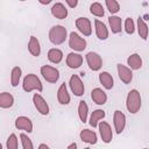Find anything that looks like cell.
<instances>
[{"label":"cell","instance_id":"25","mask_svg":"<svg viewBox=\"0 0 149 149\" xmlns=\"http://www.w3.org/2000/svg\"><path fill=\"white\" fill-rule=\"evenodd\" d=\"M48 59L54 63V64H58L62 62L63 59V51L58 48H51L49 51H48Z\"/></svg>","mask_w":149,"mask_h":149},{"label":"cell","instance_id":"37","mask_svg":"<svg viewBox=\"0 0 149 149\" xmlns=\"http://www.w3.org/2000/svg\"><path fill=\"white\" fill-rule=\"evenodd\" d=\"M66 149H77V144H76L74 142H72V143H70V144L68 146Z\"/></svg>","mask_w":149,"mask_h":149},{"label":"cell","instance_id":"1","mask_svg":"<svg viewBox=\"0 0 149 149\" xmlns=\"http://www.w3.org/2000/svg\"><path fill=\"white\" fill-rule=\"evenodd\" d=\"M142 106V98H141V93L136 90L133 88L128 92L127 98H126V108L129 113L132 114H136Z\"/></svg>","mask_w":149,"mask_h":149},{"label":"cell","instance_id":"3","mask_svg":"<svg viewBox=\"0 0 149 149\" xmlns=\"http://www.w3.org/2000/svg\"><path fill=\"white\" fill-rule=\"evenodd\" d=\"M22 88L27 93L33 92V91L42 92L43 91V85H42L41 79L35 73H28L22 80Z\"/></svg>","mask_w":149,"mask_h":149},{"label":"cell","instance_id":"34","mask_svg":"<svg viewBox=\"0 0 149 149\" xmlns=\"http://www.w3.org/2000/svg\"><path fill=\"white\" fill-rule=\"evenodd\" d=\"M6 147H7V149H17L19 148V141H17V137L15 134H10L8 136Z\"/></svg>","mask_w":149,"mask_h":149},{"label":"cell","instance_id":"4","mask_svg":"<svg viewBox=\"0 0 149 149\" xmlns=\"http://www.w3.org/2000/svg\"><path fill=\"white\" fill-rule=\"evenodd\" d=\"M86 45H87V42L84 37H81L78 33H70L69 35V47L74 50V52H81L86 49Z\"/></svg>","mask_w":149,"mask_h":149},{"label":"cell","instance_id":"30","mask_svg":"<svg viewBox=\"0 0 149 149\" xmlns=\"http://www.w3.org/2000/svg\"><path fill=\"white\" fill-rule=\"evenodd\" d=\"M90 13L97 17H102L105 15V9L100 2H92L90 6Z\"/></svg>","mask_w":149,"mask_h":149},{"label":"cell","instance_id":"20","mask_svg":"<svg viewBox=\"0 0 149 149\" xmlns=\"http://www.w3.org/2000/svg\"><path fill=\"white\" fill-rule=\"evenodd\" d=\"M28 51L31 56L38 57L41 55V44L36 36H30L28 41Z\"/></svg>","mask_w":149,"mask_h":149},{"label":"cell","instance_id":"6","mask_svg":"<svg viewBox=\"0 0 149 149\" xmlns=\"http://www.w3.org/2000/svg\"><path fill=\"white\" fill-rule=\"evenodd\" d=\"M69 86H70L71 92L74 95H77V97L84 95V93H85V86H84V83H83V80L80 79V77L78 74H72L70 77Z\"/></svg>","mask_w":149,"mask_h":149},{"label":"cell","instance_id":"38","mask_svg":"<svg viewBox=\"0 0 149 149\" xmlns=\"http://www.w3.org/2000/svg\"><path fill=\"white\" fill-rule=\"evenodd\" d=\"M41 3H43V5H48V3H50V0H47V1H40Z\"/></svg>","mask_w":149,"mask_h":149},{"label":"cell","instance_id":"21","mask_svg":"<svg viewBox=\"0 0 149 149\" xmlns=\"http://www.w3.org/2000/svg\"><path fill=\"white\" fill-rule=\"evenodd\" d=\"M99 81L105 90H112L114 86V79L112 74L107 71H102L99 73Z\"/></svg>","mask_w":149,"mask_h":149},{"label":"cell","instance_id":"26","mask_svg":"<svg viewBox=\"0 0 149 149\" xmlns=\"http://www.w3.org/2000/svg\"><path fill=\"white\" fill-rule=\"evenodd\" d=\"M137 33H139V36L142 38V40H147L148 38V35H149V28H148V24L146 23V21L142 19V17H139L137 19Z\"/></svg>","mask_w":149,"mask_h":149},{"label":"cell","instance_id":"35","mask_svg":"<svg viewBox=\"0 0 149 149\" xmlns=\"http://www.w3.org/2000/svg\"><path fill=\"white\" fill-rule=\"evenodd\" d=\"M65 3H66L70 8H74V7H77V5H78V0H65Z\"/></svg>","mask_w":149,"mask_h":149},{"label":"cell","instance_id":"15","mask_svg":"<svg viewBox=\"0 0 149 149\" xmlns=\"http://www.w3.org/2000/svg\"><path fill=\"white\" fill-rule=\"evenodd\" d=\"M51 15L54 16V17H56V19H58V20H64V19H66V16H68V8L64 6V3H62V2H56V3H54L52 5V7H51Z\"/></svg>","mask_w":149,"mask_h":149},{"label":"cell","instance_id":"14","mask_svg":"<svg viewBox=\"0 0 149 149\" xmlns=\"http://www.w3.org/2000/svg\"><path fill=\"white\" fill-rule=\"evenodd\" d=\"M83 56L79 54V52H70L68 56H66V65L70 68V69H78L83 64Z\"/></svg>","mask_w":149,"mask_h":149},{"label":"cell","instance_id":"19","mask_svg":"<svg viewBox=\"0 0 149 149\" xmlns=\"http://www.w3.org/2000/svg\"><path fill=\"white\" fill-rule=\"evenodd\" d=\"M79 137L83 142H85L87 144H95L98 142V136H97L95 132L91 130V129H83L79 133Z\"/></svg>","mask_w":149,"mask_h":149},{"label":"cell","instance_id":"32","mask_svg":"<svg viewBox=\"0 0 149 149\" xmlns=\"http://www.w3.org/2000/svg\"><path fill=\"white\" fill-rule=\"evenodd\" d=\"M123 28H125V31L128 34V35H133L135 33V22L132 17H127L125 20V24H123Z\"/></svg>","mask_w":149,"mask_h":149},{"label":"cell","instance_id":"13","mask_svg":"<svg viewBox=\"0 0 149 149\" xmlns=\"http://www.w3.org/2000/svg\"><path fill=\"white\" fill-rule=\"evenodd\" d=\"M116 71L120 80L123 84H130L133 80V70H130L128 66L122 65L121 63L116 64Z\"/></svg>","mask_w":149,"mask_h":149},{"label":"cell","instance_id":"11","mask_svg":"<svg viewBox=\"0 0 149 149\" xmlns=\"http://www.w3.org/2000/svg\"><path fill=\"white\" fill-rule=\"evenodd\" d=\"M113 126L116 134H121L126 128V115L121 111H115L113 114Z\"/></svg>","mask_w":149,"mask_h":149},{"label":"cell","instance_id":"33","mask_svg":"<svg viewBox=\"0 0 149 149\" xmlns=\"http://www.w3.org/2000/svg\"><path fill=\"white\" fill-rule=\"evenodd\" d=\"M20 140H21V144H22V148L23 149H34L33 141L30 140V137L27 134L21 133L20 134Z\"/></svg>","mask_w":149,"mask_h":149},{"label":"cell","instance_id":"9","mask_svg":"<svg viewBox=\"0 0 149 149\" xmlns=\"http://www.w3.org/2000/svg\"><path fill=\"white\" fill-rule=\"evenodd\" d=\"M98 128H99V133H100V137H101L102 142L111 143L113 140V130H112V127L109 126V123L106 121H100L98 125Z\"/></svg>","mask_w":149,"mask_h":149},{"label":"cell","instance_id":"22","mask_svg":"<svg viewBox=\"0 0 149 149\" xmlns=\"http://www.w3.org/2000/svg\"><path fill=\"white\" fill-rule=\"evenodd\" d=\"M108 24L113 34H119L122 30V21L118 15H111L108 17Z\"/></svg>","mask_w":149,"mask_h":149},{"label":"cell","instance_id":"5","mask_svg":"<svg viewBox=\"0 0 149 149\" xmlns=\"http://www.w3.org/2000/svg\"><path fill=\"white\" fill-rule=\"evenodd\" d=\"M41 74L42 77L48 81V83H51V84H55L58 81L59 79V70L51 66V65H42L41 66Z\"/></svg>","mask_w":149,"mask_h":149},{"label":"cell","instance_id":"24","mask_svg":"<svg viewBox=\"0 0 149 149\" xmlns=\"http://www.w3.org/2000/svg\"><path fill=\"white\" fill-rule=\"evenodd\" d=\"M105 116H106V113H105L104 109H95V111H93L92 114H91V116H90V120H88L90 126L93 127V128L98 127L99 122H100Z\"/></svg>","mask_w":149,"mask_h":149},{"label":"cell","instance_id":"36","mask_svg":"<svg viewBox=\"0 0 149 149\" xmlns=\"http://www.w3.org/2000/svg\"><path fill=\"white\" fill-rule=\"evenodd\" d=\"M37 149H50V147H49L48 144H45V143H41Z\"/></svg>","mask_w":149,"mask_h":149},{"label":"cell","instance_id":"12","mask_svg":"<svg viewBox=\"0 0 149 149\" xmlns=\"http://www.w3.org/2000/svg\"><path fill=\"white\" fill-rule=\"evenodd\" d=\"M14 125H15V128H16V129L23 130V132H26V133H28V134H30V133L33 132V128H34L33 121H31L28 116H24V115L17 116V118L15 119Z\"/></svg>","mask_w":149,"mask_h":149},{"label":"cell","instance_id":"29","mask_svg":"<svg viewBox=\"0 0 149 149\" xmlns=\"http://www.w3.org/2000/svg\"><path fill=\"white\" fill-rule=\"evenodd\" d=\"M21 76H22V70L20 66H14L10 71V85L13 87H16L20 84L21 80Z\"/></svg>","mask_w":149,"mask_h":149},{"label":"cell","instance_id":"31","mask_svg":"<svg viewBox=\"0 0 149 149\" xmlns=\"http://www.w3.org/2000/svg\"><path fill=\"white\" fill-rule=\"evenodd\" d=\"M105 5H106V8L108 9V12L112 15L116 14L120 10V5H119V2L116 0H106L105 1Z\"/></svg>","mask_w":149,"mask_h":149},{"label":"cell","instance_id":"17","mask_svg":"<svg viewBox=\"0 0 149 149\" xmlns=\"http://www.w3.org/2000/svg\"><path fill=\"white\" fill-rule=\"evenodd\" d=\"M91 98H92V100H93L94 104L100 105V106L101 105H105L107 102V94L100 87H95V88H93L91 91Z\"/></svg>","mask_w":149,"mask_h":149},{"label":"cell","instance_id":"40","mask_svg":"<svg viewBox=\"0 0 149 149\" xmlns=\"http://www.w3.org/2000/svg\"><path fill=\"white\" fill-rule=\"evenodd\" d=\"M143 149H149V148H143Z\"/></svg>","mask_w":149,"mask_h":149},{"label":"cell","instance_id":"16","mask_svg":"<svg viewBox=\"0 0 149 149\" xmlns=\"http://www.w3.org/2000/svg\"><path fill=\"white\" fill-rule=\"evenodd\" d=\"M94 30H95V35L99 40L101 41H105L108 38V35H109V31H108V28L106 27V24L100 21V20H94Z\"/></svg>","mask_w":149,"mask_h":149},{"label":"cell","instance_id":"10","mask_svg":"<svg viewBox=\"0 0 149 149\" xmlns=\"http://www.w3.org/2000/svg\"><path fill=\"white\" fill-rule=\"evenodd\" d=\"M76 28L78 29V31L80 34H83L84 36H90L92 34V23L90 21V19L87 17H78L74 22Z\"/></svg>","mask_w":149,"mask_h":149},{"label":"cell","instance_id":"2","mask_svg":"<svg viewBox=\"0 0 149 149\" xmlns=\"http://www.w3.org/2000/svg\"><path fill=\"white\" fill-rule=\"evenodd\" d=\"M48 37H49V41L54 45H59V44L64 43L65 40L68 38V30L64 26L56 24V26L50 28Z\"/></svg>","mask_w":149,"mask_h":149},{"label":"cell","instance_id":"23","mask_svg":"<svg viewBox=\"0 0 149 149\" xmlns=\"http://www.w3.org/2000/svg\"><path fill=\"white\" fill-rule=\"evenodd\" d=\"M142 58L139 54H132L128 58H127V64H128V68L130 70H140L142 68Z\"/></svg>","mask_w":149,"mask_h":149},{"label":"cell","instance_id":"8","mask_svg":"<svg viewBox=\"0 0 149 149\" xmlns=\"http://www.w3.org/2000/svg\"><path fill=\"white\" fill-rule=\"evenodd\" d=\"M33 102H34V106H35L36 111L41 115H48L49 114V112H50L49 105H48L47 100L40 93H35L33 95Z\"/></svg>","mask_w":149,"mask_h":149},{"label":"cell","instance_id":"28","mask_svg":"<svg viewBox=\"0 0 149 149\" xmlns=\"http://www.w3.org/2000/svg\"><path fill=\"white\" fill-rule=\"evenodd\" d=\"M78 116L83 123L87 122V116H88V106L86 101L80 100L78 104Z\"/></svg>","mask_w":149,"mask_h":149},{"label":"cell","instance_id":"27","mask_svg":"<svg viewBox=\"0 0 149 149\" xmlns=\"http://www.w3.org/2000/svg\"><path fill=\"white\" fill-rule=\"evenodd\" d=\"M14 105V97L8 92H2L0 94V107L6 109Z\"/></svg>","mask_w":149,"mask_h":149},{"label":"cell","instance_id":"39","mask_svg":"<svg viewBox=\"0 0 149 149\" xmlns=\"http://www.w3.org/2000/svg\"><path fill=\"white\" fill-rule=\"evenodd\" d=\"M84 149H90V148H84Z\"/></svg>","mask_w":149,"mask_h":149},{"label":"cell","instance_id":"7","mask_svg":"<svg viewBox=\"0 0 149 149\" xmlns=\"http://www.w3.org/2000/svg\"><path fill=\"white\" fill-rule=\"evenodd\" d=\"M85 59H86V63H87L88 68L92 71H99L102 68V58L99 54H97L94 51L87 52L86 56H85Z\"/></svg>","mask_w":149,"mask_h":149},{"label":"cell","instance_id":"18","mask_svg":"<svg viewBox=\"0 0 149 149\" xmlns=\"http://www.w3.org/2000/svg\"><path fill=\"white\" fill-rule=\"evenodd\" d=\"M57 100L61 105H69L71 101V97H70V93L68 91L65 83L61 84V86L57 90Z\"/></svg>","mask_w":149,"mask_h":149}]
</instances>
